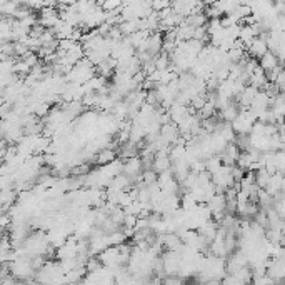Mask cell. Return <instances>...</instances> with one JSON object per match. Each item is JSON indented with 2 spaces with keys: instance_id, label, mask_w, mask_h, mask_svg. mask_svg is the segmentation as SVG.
Returning a JSON list of instances; mask_svg holds the SVG:
<instances>
[{
  "instance_id": "obj_2",
  "label": "cell",
  "mask_w": 285,
  "mask_h": 285,
  "mask_svg": "<svg viewBox=\"0 0 285 285\" xmlns=\"http://www.w3.org/2000/svg\"><path fill=\"white\" fill-rule=\"evenodd\" d=\"M259 65H260V69H262L265 74H270L272 70H275L277 67H280L282 63L279 62V58H277L272 52H267V54H265L264 57L259 60Z\"/></svg>"
},
{
  "instance_id": "obj_4",
  "label": "cell",
  "mask_w": 285,
  "mask_h": 285,
  "mask_svg": "<svg viewBox=\"0 0 285 285\" xmlns=\"http://www.w3.org/2000/svg\"><path fill=\"white\" fill-rule=\"evenodd\" d=\"M270 177H272V173L268 172L267 169H260V170H257L255 172V184L259 185V189H267V185H268V182H270Z\"/></svg>"
},
{
  "instance_id": "obj_1",
  "label": "cell",
  "mask_w": 285,
  "mask_h": 285,
  "mask_svg": "<svg viewBox=\"0 0 285 285\" xmlns=\"http://www.w3.org/2000/svg\"><path fill=\"white\" fill-rule=\"evenodd\" d=\"M268 34H264L260 35V37H257L255 40L252 42V45L248 47V54H250V57H257L260 60V58L264 57L265 54L268 52Z\"/></svg>"
},
{
  "instance_id": "obj_3",
  "label": "cell",
  "mask_w": 285,
  "mask_h": 285,
  "mask_svg": "<svg viewBox=\"0 0 285 285\" xmlns=\"http://www.w3.org/2000/svg\"><path fill=\"white\" fill-rule=\"evenodd\" d=\"M97 158H95V162L100 165H110L112 162H115V157H117V152L112 149H104L100 150V152L95 155Z\"/></svg>"
}]
</instances>
